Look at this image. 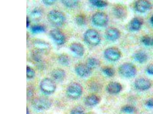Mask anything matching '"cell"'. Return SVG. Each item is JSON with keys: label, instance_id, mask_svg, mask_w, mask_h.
<instances>
[{"label": "cell", "instance_id": "6da1fadb", "mask_svg": "<svg viewBox=\"0 0 153 114\" xmlns=\"http://www.w3.org/2000/svg\"><path fill=\"white\" fill-rule=\"evenodd\" d=\"M47 18L50 23L56 26H62L66 20L64 15L57 10L50 11L48 14Z\"/></svg>", "mask_w": 153, "mask_h": 114}, {"label": "cell", "instance_id": "7a4b0ae2", "mask_svg": "<svg viewBox=\"0 0 153 114\" xmlns=\"http://www.w3.org/2000/svg\"><path fill=\"white\" fill-rule=\"evenodd\" d=\"M52 102L50 98L45 97L35 98L32 102L33 108L38 111L47 110L51 107Z\"/></svg>", "mask_w": 153, "mask_h": 114}, {"label": "cell", "instance_id": "3957f363", "mask_svg": "<svg viewBox=\"0 0 153 114\" xmlns=\"http://www.w3.org/2000/svg\"><path fill=\"white\" fill-rule=\"evenodd\" d=\"M82 91V86L80 84L73 82L69 84L67 87L66 94L69 98L77 99L81 96Z\"/></svg>", "mask_w": 153, "mask_h": 114}, {"label": "cell", "instance_id": "277c9868", "mask_svg": "<svg viewBox=\"0 0 153 114\" xmlns=\"http://www.w3.org/2000/svg\"><path fill=\"white\" fill-rule=\"evenodd\" d=\"M84 38L85 42L92 46L98 45L101 40V37L99 33L93 29L86 31L84 34Z\"/></svg>", "mask_w": 153, "mask_h": 114}, {"label": "cell", "instance_id": "5b68a950", "mask_svg": "<svg viewBox=\"0 0 153 114\" xmlns=\"http://www.w3.org/2000/svg\"><path fill=\"white\" fill-rule=\"evenodd\" d=\"M120 74L124 77L132 78L137 74L136 67L131 63H126L123 64L119 68Z\"/></svg>", "mask_w": 153, "mask_h": 114}, {"label": "cell", "instance_id": "8992f818", "mask_svg": "<svg viewBox=\"0 0 153 114\" xmlns=\"http://www.w3.org/2000/svg\"><path fill=\"white\" fill-rule=\"evenodd\" d=\"M40 87L41 90L44 93L50 94L55 91L56 85L52 79L46 78L41 81L40 83Z\"/></svg>", "mask_w": 153, "mask_h": 114}, {"label": "cell", "instance_id": "52a82bcc", "mask_svg": "<svg viewBox=\"0 0 153 114\" xmlns=\"http://www.w3.org/2000/svg\"><path fill=\"white\" fill-rule=\"evenodd\" d=\"M92 22L96 26H103L108 23V16L103 12H98L92 16Z\"/></svg>", "mask_w": 153, "mask_h": 114}, {"label": "cell", "instance_id": "ba28073f", "mask_svg": "<svg viewBox=\"0 0 153 114\" xmlns=\"http://www.w3.org/2000/svg\"><path fill=\"white\" fill-rule=\"evenodd\" d=\"M104 56L107 59L115 61L120 58L121 53L119 50L117 48L111 47L105 50Z\"/></svg>", "mask_w": 153, "mask_h": 114}, {"label": "cell", "instance_id": "9c48e42d", "mask_svg": "<svg viewBox=\"0 0 153 114\" xmlns=\"http://www.w3.org/2000/svg\"><path fill=\"white\" fill-rule=\"evenodd\" d=\"M33 45L34 50L42 54L48 52L51 49L50 44L41 40H36L34 41Z\"/></svg>", "mask_w": 153, "mask_h": 114}, {"label": "cell", "instance_id": "30bf717a", "mask_svg": "<svg viewBox=\"0 0 153 114\" xmlns=\"http://www.w3.org/2000/svg\"><path fill=\"white\" fill-rule=\"evenodd\" d=\"M75 70L77 74L81 77H89L91 74V69L86 64H79L75 67Z\"/></svg>", "mask_w": 153, "mask_h": 114}, {"label": "cell", "instance_id": "8fae6325", "mask_svg": "<svg viewBox=\"0 0 153 114\" xmlns=\"http://www.w3.org/2000/svg\"><path fill=\"white\" fill-rule=\"evenodd\" d=\"M50 34L51 37L57 44L62 45L65 42L66 38L63 33L58 30H52L50 31Z\"/></svg>", "mask_w": 153, "mask_h": 114}, {"label": "cell", "instance_id": "7c38bea8", "mask_svg": "<svg viewBox=\"0 0 153 114\" xmlns=\"http://www.w3.org/2000/svg\"><path fill=\"white\" fill-rule=\"evenodd\" d=\"M135 9L140 13H144L152 8L151 3L147 1L140 0L136 2L134 5Z\"/></svg>", "mask_w": 153, "mask_h": 114}, {"label": "cell", "instance_id": "4fadbf2b", "mask_svg": "<svg viewBox=\"0 0 153 114\" xmlns=\"http://www.w3.org/2000/svg\"><path fill=\"white\" fill-rule=\"evenodd\" d=\"M113 12L117 18L124 19L127 17V10L126 8L121 4L115 5L113 9Z\"/></svg>", "mask_w": 153, "mask_h": 114}, {"label": "cell", "instance_id": "5bb4252c", "mask_svg": "<svg viewBox=\"0 0 153 114\" xmlns=\"http://www.w3.org/2000/svg\"><path fill=\"white\" fill-rule=\"evenodd\" d=\"M134 85L136 88L138 90L144 91L149 89L151 84L147 78H139L135 80Z\"/></svg>", "mask_w": 153, "mask_h": 114}, {"label": "cell", "instance_id": "9a60e30c", "mask_svg": "<svg viewBox=\"0 0 153 114\" xmlns=\"http://www.w3.org/2000/svg\"><path fill=\"white\" fill-rule=\"evenodd\" d=\"M106 37L111 41H115L119 38L120 36V33L119 30L115 27H109L106 31Z\"/></svg>", "mask_w": 153, "mask_h": 114}, {"label": "cell", "instance_id": "2e32d148", "mask_svg": "<svg viewBox=\"0 0 153 114\" xmlns=\"http://www.w3.org/2000/svg\"><path fill=\"white\" fill-rule=\"evenodd\" d=\"M51 75L55 80L58 82L63 81L66 77L65 71L61 68L54 70L51 72Z\"/></svg>", "mask_w": 153, "mask_h": 114}, {"label": "cell", "instance_id": "e0dca14e", "mask_svg": "<svg viewBox=\"0 0 153 114\" xmlns=\"http://www.w3.org/2000/svg\"><path fill=\"white\" fill-rule=\"evenodd\" d=\"M122 89V86L119 83L117 82H112L109 83L107 87L108 92L111 94H115L118 93Z\"/></svg>", "mask_w": 153, "mask_h": 114}, {"label": "cell", "instance_id": "ac0fdd59", "mask_svg": "<svg viewBox=\"0 0 153 114\" xmlns=\"http://www.w3.org/2000/svg\"><path fill=\"white\" fill-rule=\"evenodd\" d=\"M143 23L142 20L140 18H134L131 20L129 23V29L134 31H138L141 28Z\"/></svg>", "mask_w": 153, "mask_h": 114}, {"label": "cell", "instance_id": "d6986e66", "mask_svg": "<svg viewBox=\"0 0 153 114\" xmlns=\"http://www.w3.org/2000/svg\"><path fill=\"white\" fill-rule=\"evenodd\" d=\"M70 48L71 51L78 56H82L84 53V47L80 43H73L70 46Z\"/></svg>", "mask_w": 153, "mask_h": 114}, {"label": "cell", "instance_id": "ffe728a7", "mask_svg": "<svg viewBox=\"0 0 153 114\" xmlns=\"http://www.w3.org/2000/svg\"><path fill=\"white\" fill-rule=\"evenodd\" d=\"M100 98L99 96L95 94L89 95L86 98L85 103L87 106H93L100 102Z\"/></svg>", "mask_w": 153, "mask_h": 114}, {"label": "cell", "instance_id": "44dd1931", "mask_svg": "<svg viewBox=\"0 0 153 114\" xmlns=\"http://www.w3.org/2000/svg\"><path fill=\"white\" fill-rule=\"evenodd\" d=\"M134 59L137 62L140 63H145L148 59V56L144 52L139 51L134 54Z\"/></svg>", "mask_w": 153, "mask_h": 114}, {"label": "cell", "instance_id": "7402d4cb", "mask_svg": "<svg viewBox=\"0 0 153 114\" xmlns=\"http://www.w3.org/2000/svg\"><path fill=\"white\" fill-rule=\"evenodd\" d=\"M100 61L97 59L94 58V57H90L87 60L86 64L90 69L92 70L99 67L100 66Z\"/></svg>", "mask_w": 153, "mask_h": 114}, {"label": "cell", "instance_id": "603a6c76", "mask_svg": "<svg viewBox=\"0 0 153 114\" xmlns=\"http://www.w3.org/2000/svg\"><path fill=\"white\" fill-rule=\"evenodd\" d=\"M43 16L42 10L39 8L34 9L32 11L31 16L33 20L37 21L40 20Z\"/></svg>", "mask_w": 153, "mask_h": 114}, {"label": "cell", "instance_id": "cb8c5ba5", "mask_svg": "<svg viewBox=\"0 0 153 114\" xmlns=\"http://www.w3.org/2000/svg\"><path fill=\"white\" fill-rule=\"evenodd\" d=\"M59 63L62 66H67L70 64V59L67 55L62 54L60 55L58 58Z\"/></svg>", "mask_w": 153, "mask_h": 114}, {"label": "cell", "instance_id": "d4e9b609", "mask_svg": "<svg viewBox=\"0 0 153 114\" xmlns=\"http://www.w3.org/2000/svg\"><path fill=\"white\" fill-rule=\"evenodd\" d=\"M89 2L92 5L98 8L106 7L108 5L107 2L101 0H90Z\"/></svg>", "mask_w": 153, "mask_h": 114}, {"label": "cell", "instance_id": "484cf974", "mask_svg": "<svg viewBox=\"0 0 153 114\" xmlns=\"http://www.w3.org/2000/svg\"><path fill=\"white\" fill-rule=\"evenodd\" d=\"M61 3L66 7L69 8H74L78 5L79 1L76 0H64L61 1Z\"/></svg>", "mask_w": 153, "mask_h": 114}, {"label": "cell", "instance_id": "4316f807", "mask_svg": "<svg viewBox=\"0 0 153 114\" xmlns=\"http://www.w3.org/2000/svg\"><path fill=\"white\" fill-rule=\"evenodd\" d=\"M71 114H85V109L82 106H76L71 110Z\"/></svg>", "mask_w": 153, "mask_h": 114}, {"label": "cell", "instance_id": "83f0119b", "mask_svg": "<svg viewBox=\"0 0 153 114\" xmlns=\"http://www.w3.org/2000/svg\"><path fill=\"white\" fill-rule=\"evenodd\" d=\"M121 110L123 112L128 114L134 113L136 111L135 107L130 105H127L123 106L121 108Z\"/></svg>", "mask_w": 153, "mask_h": 114}, {"label": "cell", "instance_id": "f1b7e54d", "mask_svg": "<svg viewBox=\"0 0 153 114\" xmlns=\"http://www.w3.org/2000/svg\"><path fill=\"white\" fill-rule=\"evenodd\" d=\"M104 74L108 77H113L115 74V71L113 68L109 67H104L102 69Z\"/></svg>", "mask_w": 153, "mask_h": 114}, {"label": "cell", "instance_id": "f546056e", "mask_svg": "<svg viewBox=\"0 0 153 114\" xmlns=\"http://www.w3.org/2000/svg\"><path fill=\"white\" fill-rule=\"evenodd\" d=\"M143 44L147 46L152 45V38L148 35H144L141 38Z\"/></svg>", "mask_w": 153, "mask_h": 114}, {"label": "cell", "instance_id": "4dcf8cb0", "mask_svg": "<svg viewBox=\"0 0 153 114\" xmlns=\"http://www.w3.org/2000/svg\"><path fill=\"white\" fill-rule=\"evenodd\" d=\"M42 55L41 53L36 50H33L32 52V57L33 59L35 61L37 62H41L42 60Z\"/></svg>", "mask_w": 153, "mask_h": 114}, {"label": "cell", "instance_id": "1f68e13d", "mask_svg": "<svg viewBox=\"0 0 153 114\" xmlns=\"http://www.w3.org/2000/svg\"><path fill=\"white\" fill-rule=\"evenodd\" d=\"M31 30L32 33L37 34V33H42L45 32V28L44 26L41 25H35L32 27Z\"/></svg>", "mask_w": 153, "mask_h": 114}, {"label": "cell", "instance_id": "d6a6232c", "mask_svg": "<svg viewBox=\"0 0 153 114\" xmlns=\"http://www.w3.org/2000/svg\"><path fill=\"white\" fill-rule=\"evenodd\" d=\"M76 22L77 24L79 26H83L85 24L86 19L85 17L82 15H79L76 18Z\"/></svg>", "mask_w": 153, "mask_h": 114}, {"label": "cell", "instance_id": "836d02e7", "mask_svg": "<svg viewBox=\"0 0 153 114\" xmlns=\"http://www.w3.org/2000/svg\"><path fill=\"white\" fill-rule=\"evenodd\" d=\"M35 75V72L34 70L32 69L29 66L26 67V76L27 78L29 79H31L34 77Z\"/></svg>", "mask_w": 153, "mask_h": 114}, {"label": "cell", "instance_id": "e575fe53", "mask_svg": "<svg viewBox=\"0 0 153 114\" xmlns=\"http://www.w3.org/2000/svg\"><path fill=\"white\" fill-rule=\"evenodd\" d=\"M56 1L55 0H43L42 1L44 4L46 5H53Z\"/></svg>", "mask_w": 153, "mask_h": 114}, {"label": "cell", "instance_id": "d590c367", "mask_svg": "<svg viewBox=\"0 0 153 114\" xmlns=\"http://www.w3.org/2000/svg\"><path fill=\"white\" fill-rule=\"evenodd\" d=\"M146 70L148 74L153 75V64L149 65L147 67Z\"/></svg>", "mask_w": 153, "mask_h": 114}, {"label": "cell", "instance_id": "8d00e7d4", "mask_svg": "<svg viewBox=\"0 0 153 114\" xmlns=\"http://www.w3.org/2000/svg\"><path fill=\"white\" fill-rule=\"evenodd\" d=\"M146 105L150 108H153V98L148 100L146 102Z\"/></svg>", "mask_w": 153, "mask_h": 114}, {"label": "cell", "instance_id": "74e56055", "mask_svg": "<svg viewBox=\"0 0 153 114\" xmlns=\"http://www.w3.org/2000/svg\"><path fill=\"white\" fill-rule=\"evenodd\" d=\"M91 87L93 90L95 91L99 90L100 88V86L97 85V84L95 83L94 84H93V85H91Z\"/></svg>", "mask_w": 153, "mask_h": 114}, {"label": "cell", "instance_id": "f35d334b", "mask_svg": "<svg viewBox=\"0 0 153 114\" xmlns=\"http://www.w3.org/2000/svg\"><path fill=\"white\" fill-rule=\"evenodd\" d=\"M30 24V21L28 17H27L26 18V27L27 28H28L29 27Z\"/></svg>", "mask_w": 153, "mask_h": 114}, {"label": "cell", "instance_id": "ab89813d", "mask_svg": "<svg viewBox=\"0 0 153 114\" xmlns=\"http://www.w3.org/2000/svg\"><path fill=\"white\" fill-rule=\"evenodd\" d=\"M150 21L151 24L153 26V15L151 16V17L150 18Z\"/></svg>", "mask_w": 153, "mask_h": 114}, {"label": "cell", "instance_id": "60d3db41", "mask_svg": "<svg viewBox=\"0 0 153 114\" xmlns=\"http://www.w3.org/2000/svg\"><path fill=\"white\" fill-rule=\"evenodd\" d=\"M26 114H30L29 111L28 110V108H27V111H26Z\"/></svg>", "mask_w": 153, "mask_h": 114}, {"label": "cell", "instance_id": "b9f144b4", "mask_svg": "<svg viewBox=\"0 0 153 114\" xmlns=\"http://www.w3.org/2000/svg\"><path fill=\"white\" fill-rule=\"evenodd\" d=\"M88 114H96L95 113H89Z\"/></svg>", "mask_w": 153, "mask_h": 114}, {"label": "cell", "instance_id": "7bdbcfd3", "mask_svg": "<svg viewBox=\"0 0 153 114\" xmlns=\"http://www.w3.org/2000/svg\"><path fill=\"white\" fill-rule=\"evenodd\" d=\"M152 41H152V45H153V38H152Z\"/></svg>", "mask_w": 153, "mask_h": 114}]
</instances>
